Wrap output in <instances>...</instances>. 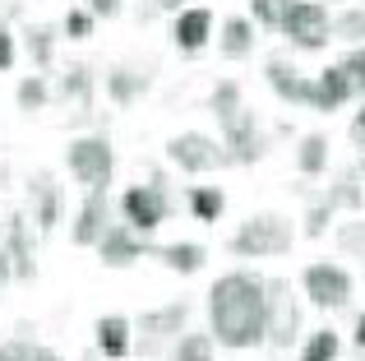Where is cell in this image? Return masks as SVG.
Returning <instances> with one entry per match:
<instances>
[{"label": "cell", "mask_w": 365, "mask_h": 361, "mask_svg": "<svg viewBox=\"0 0 365 361\" xmlns=\"http://www.w3.org/2000/svg\"><path fill=\"white\" fill-rule=\"evenodd\" d=\"M208 334L217 347L255 352L268 343V278L255 269H227L208 288Z\"/></svg>", "instance_id": "obj_1"}, {"label": "cell", "mask_w": 365, "mask_h": 361, "mask_svg": "<svg viewBox=\"0 0 365 361\" xmlns=\"http://www.w3.org/2000/svg\"><path fill=\"white\" fill-rule=\"evenodd\" d=\"M296 245V223L287 213H250L241 227L232 232L227 250L236 260H277Z\"/></svg>", "instance_id": "obj_2"}, {"label": "cell", "mask_w": 365, "mask_h": 361, "mask_svg": "<svg viewBox=\"0 0 365 361\" xmlns=\"http://www.w3.org/2000/svg\"><path fill=\"white\" fill-rule=\"evenodd\" d=\"M65 167L83 190H107L116 176V148L107 135H74L65 148Z\"/></svg>", "instance_id": "obj_3"}, {"label": "cell", "mask_w": 365, "mask_h": 361, "mask_svg": "<svg viewBox=\"0 0 365 361\" xmlns=\"http://www.w3.org/2000/svg\"><path fill=\"white\" fill-rule=\"evenodd\" d=\"M120 218L125 227H134L139 236H153L162 223L171 218V195H167V180L153 176V180H139L120 195Z\"/></svg>", "instance_id": "obj_4"}, {"label": "cell", "mask_w": 365, "mask_h": 361, "mask_svg": "<svg viewBox=\"0 0 365 361\" xmlns=\"http://www.w3.org/2000/svg\"><path fill=\"white\" fill-rule=\"evenodd\" d=\"M167 163L185 176H208L217 167H227V148L222 139L204 135V130H180V135L167 139Z\"/></svg>", "instance_id": "obj_5"}, {"label": "cell", "mask_w": 365, "mask_h": 361, "mask_svg": "<svg viewBox=\"0 0 365 361\" xmlns=\"http://www.w3.org/2000/svg\"><path fill=\"white\" fill-rule=\"evenodd\" d=\"M301 292L314 310H342L351 301V292H356V283H351V273L342 269V264L314 260V264H305V273H301Z\"/></svg>", "instance_id": "obj_6"}, {"label": "cell", "mask_w": 365, "mask_h": 361, "mask_svg": "<svg viewBox=\"0 0 365 361\" xmlns=\"http://www.w3.org/2000/svg\"><path fill=\"white\" fill-rule=\"evenodd\" d=\"M134 329H139V343H134V347H139L143 357H148V352L158 357L162 347H171V343H176V338L190 329V301H167V306L143 310Z\"/></svg>", "instance_id": "obj_7"}, {"label": "cell", "mask_w": 365, "mask_h": 361, "mask_svg": "<svg viewBox=\"0 0 365 361\" xmlns=\"http://www.w3.org/2000/svg\"><path fill=\"white\" fill-rule=\"evenodd\" d=\"M282 37L296 46V51H324L333 37V14L324 0H296V9L287 14Z\"/></svg>", "instance_id": "obj_8"}, {"label": "cell", "mask_w": 365, "mask_h": 361, "mask_svg": "<svg viewBox=\"0 0 365 361\" xmlns=\"http://www.w3.org/2000/svg\"><path fill=\"white\" fill-rule=\"evenodd\" d=\"M222 126V148H227V163H236V167H250V163H259L264 158V148H268V139H264V130H259V111H232L227 121H217Z\"/></svg>", "instance_id": "obj_9"}, {"label": "cell", "mask_w": 365, "mask_h": 361, "mask_svg": "<svg viewBox=\"0 0 365 361\" xmlns=\"http://www.w3.org/2000/svg\"><path fill=\"white\" fill-rule=\"evenodd\" d=\"M296 334H301V306L292 297V283L268 278V343L296 347Z\"/></svg>", "instance_id": "obj_10"}, {"label": "cell", "mask_w": 365, "mask_h": 361, "mask_svg": "<svg viewBox=\"0 0 365 361\" xmlns=\"http://www.w3.org/2000/svg\"><path fill=\"white\" fill-rule=\"evenodd\" d=\"M213 33H217V19H213L208 5H185V9H176V19H171V42H176L180 56H199L208 42H213Z\"/></svg>", "instance_id": "obj_11"}, {"label": "cell", "mask_w": 365, "mask_h": 361, "mask_svg": "<svg viewBox=\"0 0 365 361\" xmlns=\"http://www.w3.org/2000/svg\"><path fill=\"white\" fill-rule=\"evenodd\" d=\"M61 213H65V190H61V180H56L51 172H37L33 180H28V218H33L37 236L56 232Z\"/></svg>", "instance_id": "obj_12"}, {"label": "cell", "mask_w": 365, "mask_h": 361, "mask_svg": "<svg viewBox=\"0 0 365 361\" xmlns=\"http://www.w3.org/2000/svg\"><path fill=\"white\" fill-rule=\"evenodd\" d=\"M93 250L102 255V264H107V269H130V264H139L143 255L153 250V245H148V236H139L134 227L111 223L107 232H102V241L93 245Z\"/></svg>", "instance_id": "obj_13"}, {"label": "cell", "mask_w": 365, "mask_h": 361, "mask_svg": "<svg viewBox=\"0 0 365 361\" xmlns=\"http://www.w3.org/2000/svg\"><path fill=\"white\" fill-rule=\"evenodd\" d=\"M111 227V199L107 190H88L74 208V223H70V241L74 245H98L102 232Z\"/></svg>", "instance_id": "obj_14"}, {"label": "cell", "mask_w": 365, "mask_h": 361, "mask_svg": "<svg viewBox=\"0 0 365 361\" xmlns=\"http://www.w3.org/2000/svg\"><path fill=\"white\" fill-rule=\"evenodd\" d=\"M264 79H268V88H273L287 107H310V74H305L296 61H287V56H268V61H264Z\"/></svg>", "instance_id": "obj_15"}, {"label": "cell", "mask_w": 365, "mask_h": 361, "mask_svg": "<svg viewBox=\"0 0 365 361\" xmlns=\"http://www.w3.org/2000/svg\"><path fill=\"white\" fill-rule=\"evenodd\" d=\"M33 218L28 213H9L5 218V227H0V245L9 250V264H14V278L19 283H28L37 273V264H33Z\"/></svg>", "instance_id": "obj_16"}, {"label": "cell", "mask_w": 365, "mask_h": 361, "mask_svg": "<svg viewBox=\"0 0 365 361\" xmlns=\"http://www.w3.org/2000/svg\"><path fill=\"white\" fill-rule=\"evenodd\" d=\"M351 98H356V88H351L342 65H324L319 74H310V107L314 111H338V107H347Z\"/></svg>", "instance_id": "obj_17"}, {"label": "cell", "mask_w": 365, "mask_h": 361, "mask_svg": "<svg viewBox=\"0 0 365 361\" xmlns=\"http://www.w3.org/2000/svg\"><path fill=\"white\" fill-rule=\"evenodd\" d=\"M93 343L107 361H125L134 352V320L130 315H102L93 325Z\"/></svg>", "instance_id": "obj_18"}, {"label": "cell", "mask_w": 365, "mask_h": 361, "mask_svg": "<svg viewBox=\"0 0 365 361\" xmlns=\"http://www.w3.org/2000/svg\"><path fill=\"white\" fill-rule=\"evenodd\" d=\"M213 42L222 51V61H250L259 42V28H255V19L232 14V19H222V33H213Z\"/></svg>", "instance_id": "obj_19"}, {"label": "cell", "mask_w": 365, "mask_h": 361, "mask_svg": "<svg viewBox=\"0 0 365 361\" xmlns=\"http://www.w3.org/2000/svg\"><path fill=\"white\" fill-rule=\"evenodd\" d=\"M148 88H153V65H116L107 74V98L116 107H134Z\"/></svg>", "instance_id": "obj_20"}, {"label": "cell", "mask_w": 365, "mask_h": 361, "mask_svg": "<svg viewBox=\"0 0 365 361\" xmlns=\"http://www.w3.org/2000/svg\"><path fill=\"white\" fill-rule=\"evenodd\" d=\"M93 88H98L93 65H70V70L61 74V83H56V98L74 102V116H88L93 111Z\"/></svg>", "instance_id": "obj_21"}, {"label": "cell", "mask_w": 365, "mask_h": 361, "mask_svg": "<svg viewBox=\"0 0 365 361\" xmlns=\"http://www.w3.org/2000/svg\"><path fill=\"white\" fill-rule=\"evenodd\" d=\"M148 255H158V260L167 264L171 273H180V278H190V273H199L208 264V250L199 241H167V245H153Z\"/></svg>", "instance_id": "obj_22"}, {"label": "cell", "mask_w": 365, "mask_h": 361, "mask_svg": "<svg viewBox=\"0 0 365 361\" xmlns=\"http://www.w3.org/2000/svg\"><path fill=\"white\" fill-rule=\"evenodd\" d=\"M19 37H24V51H28V61H33L37 74L56 70V42H61V33H56L51 24H24Z\"/></svg>", "instance_id": "obj_23"}, {"label": "cell", "mask_w": 365, "mask_h": 361, "mask_svg": "<svg viewBox=\"0 0 365 361\" xmlns=\"http://www.w3.org/2000/svg\"><path fill=\"white\" fill-rule=\"evenodd\" d=\"M329 158H333L329 135H319V130H314V135H301V144H296V172H301L305 180L329 172Z\"/></svg>", "instance_id": "obj_24"}, {"label": "cell", "mask_w": 365, "mask_h": 361, "mask_svg": "<svg viewBox=\"0 0 365 361\" xmlns=\"http://www.w3.org/2000/svg\"><path fill=\"white\" fill-rule=\"evenodd\" d=\"M333 208H347V213H361L365 208V180H361V167H342L333 176V185L324 190Z\"/></svg>", "instance_id": "obj_25"}, {"label": "cell", "mask_w": 365, "mask_h": 361, "mask_svg": "<svg viewBox=\"0 0 365 361\" xmlns=\"http://www.w3.org/2000/svg\"><path fill=\"white\" fill-rule=\"evenodd\" d=\"M185 208L195 213V223H222V213H227V190L222 185H190L185 190Z\"/></svg>", "instance_id": "obj_26"}, {"label": "cell", "mask_w": 365, "mask_h": 361, "mask_svg": "<svg viewBox=\"0 0 365 361\" xmlns=\"http://www.w3.org/2000/svg\"><path fill=\"white\" fill-rule=\"evenodd\" d=\"M14 102H19V111H24V116H37V111L46 107V102H51V83H46V74H24V79H19V88H14Z\"/></svg>", "instance_id": "obj_27"}, {"label": "cell", "mask_w": 365, "mask_h": 361, "mask_svg": "<svg viewBox=\"0 0 365 361\" xmlns=\"http://www.w3.org/2000/svg\"><path fill=\"white\" fill-rule=\"evenodd\" d=\"M217 357V338L199 334V329H185V334L171 343V361H213Z\"/></svg>", "instance_id": "obj_28"}, {"label": "cell", "mask_w": 365, "mask_h": 361, "mask_svg": "<svg viewBox=\"0 0 365 361\" xmlns=\"http://www.w3.org/2000/svg\"><path fill=\"white\" fill-rule=\"evenodd\" d=\"M333 42L365 46V5H342L333 14Z\"/></svg>", "instance_id": "obj_29"}, {"label": "cell", "mask_w": 365, "mask_h": 361, "mask_svg": "<svg viewBox=\"0 0 365 361\" xmlns=\"http://www.w3.org/2000/svg\"><path fill=\"white\" fill-rule=\"evenodd\" d=\"M245 107V93H241V79H217L213 88H208V111H213V121H227L232 111Z\"/></svg>", "instance_id": "obj_30"}, {"label": "cell", "mask_w": 365, "mask_h": 361, "mask_svg": "<svg viewBox=\"0 0 365 361\" xmlns=\"http://www.w3.org/2000/svg\"><path fill=\"white\" fill-rule=\"evenodd\" d=\"M338 352H342V338L333 334V329H310L296 361H338Z\"/></svg>", "instance_id": "obj_31"}, {"label": "cell", "mask_w": 365, "mask_h": 361, "mask_svg": "<svg viewBox=\"0 0 365 361\" xmlns=\"http://www.w3.org/2000/svg\"><path fill=\"white\" fill-rule=\"evenodd\" d=\"M333 245H338L347 260H361V264H365V213L347 218V223H338V232H333Z\"/></svg>", "instance_id": "obj_32"}, {"label": "cell", "mask_w": 365, "mask_h": 361, "mask_svg": "<svg viewBox=\"0 0 365 361\" xmlns=\"http://www.w3.org/2000/svg\"><path fill=\"white\" fill-rule=\"evenodd\" d=\"M292 9H296V0H250V19H255L259 28H273V33H282Z\"/></svg>", "instance_id": "obj_33"}, {"label": "cell", "mask_w": 365, "mask_h": 361, "mask_svg": "<svg viewBox=\"0 0 365 361\" xmlns=\"http://www.w3.org/2000/svg\"><path fill=\"white\" fill-rule=\"evenodd\" d=\"M333 213H338V208L329 204V195H324V199H314V204L305 208V218H301V236H310V241L329 236V223H333Z\"/></svg>", "instance_id": "obj_34"}, {"label": "cell", "mask_w": 365, "mask_h": 361, "mask_svg": "<svg viewBox=\"0 0 365 361\" xmlns=\"http://www.w3.org/2000/svg\"><path fill=\"white\" fill-rule=\"evenodd\" d=\"M93 28H98V19H93V9H88V5H83V9H70V14H65L61 33L70 37V42H88Z\"/></svg>", "instance_id": "obj_35"}, {"label": "cell", "mask_w": 365, "mask_h": 361, "mask_svg": "<svg viewBox=\"0 0 365 361\" xmlns=\"http://www.w3.org/2000/svg\"><path fill=\"white\" fill-rule=\"evenodd\" d=\"M342 70H347L351 88H356V98H365V46H347V56H342Z\"/></svg>", "instance_id": "obj_36"}, {"label": "cell", "mask_w": 365, "mask_h": 361, "mask_svg": "<svg viewBox=\"0 0 365 361\" xmlns=\"http://www.w3.org/2000/svg\"><path fill=\"white\" fill-rule=\"evenodd\" d=\"M33 347L37 343L28 338V325H24L14 338H5V343H0V361H28V357H33Z\"/></svg>", "instance_id": "obj_37"}, {"label": "cell", "mask_w": 365, "mask_h": 361, "mask_svg": "<svg viewBox=\"0 0 365 361\" xmlns=\"http://www.w3.org/2000/svg\"><path fill=\"white\" fill-rule=\"evenodd\" d=\"M14 61H19V37H14V28L0 19V74L14 70Z\"/></svg>", "instance_id": "obj_38"}, {"label": "cell", "mask_w": 365, "mask_h": 361, "mask_svg": "<svg viewBox=\"0 0 365 361\" xmlns=\"http://www.w3.org/2000/svg\"><path fill=\"white\" fill-rule=\"evenodd\" d=\"M176 9H185V0H148V5L139 9V19H153V14H176Z\"/></svg>", "instance_id": "obj_39"}, {"label": "cell", "mask_w": 365, "mask_h": 361, "mask_svg": "<svg viewBox=\"0 0 365 361\" xmlns=\"http://www.w3.org/2000/svg\"><path fill=\"white\" fill-rule=\"evenodd\" d=\"M88 9H93V19H116L125 9V0H88Z\"/></svg>", "instance_id": "obj_40"}, {"label": "cell", "mask_w": 365, "mask_h": 361, "mask_svg": "<svg viewBox=\"0 0 365 361\" xmlns=\"http://www.w3.org/2000/svg\"><path fill=\"white\" fill-rule=\"evenodd\" d=\"M351 144L365 148V102H361V111H356V116H351Z\"/></svg>", "instance_id": "obj_41"}, {"label": "cell", "mask_w": 365, "mask_h": 361, "mask_svg": "<svg viewBox=\"0 0 365 361\" xmlns=\"http://www.w3.org/2000/svg\"><path fill=\"white\" fill-rule=\"evenodd\" d=\"M9 278H14V264H9V250H5V245H0V288H5Z\"/></svg>", "instance_id": "obj_42"}, {"label": "cell", "mask_w": 365, "mask_h": 361, "mask_svg": "<svg viewBox=\"0 0 365 361\" xmlns=\"http://www.w3.org/2000/svg\"><path fill=\"white\" fill-rule=\"evenodd\" d=\"M351 343H356L361 352H365V310H361V315H356V329H351Z\"/></svg>", "instance_id": "obj_43"}, {"label": "cell", "mask_w": 365, "mask_h": 361, "mask_svg": "<svg viewBox=\"0 0 365 361\" xmlns=\"http://www.w3.org/2000/svg\"><path fill=\"white\" fill-rule=\"evenodd\" d=\"M28 361H65V357L51 352V347H33V357H28Z\"/></svg>", "instance_id": "obj_44"}, {"label": "cell", "mask_w": 365, "mask_h": 361, "mask_svg": "<svg viewBox=\"0 0 365 361\" xmlns=\"http://www.w3.org/2000/svg\"><path fill=\"white\" fill-rule=\"evenodd\" d=\"M0 19H5V24H9V19H19V0H0Z\"/></svg>", "instance_id": "obj_45"}, {"label": "cell", "mask_w": 365, "mask_h": 361, "mask_svg": "<svg viewBox=\"0 0 365 361\" xmlns=\"http://www.w3.org/2000/svg\"><path fill=\"white\" fill-rule=\"evenodd\" d=\"M361 180H365V158H361Z\"/></svg>", "instance_id": "obj_46"}]
</instances>
